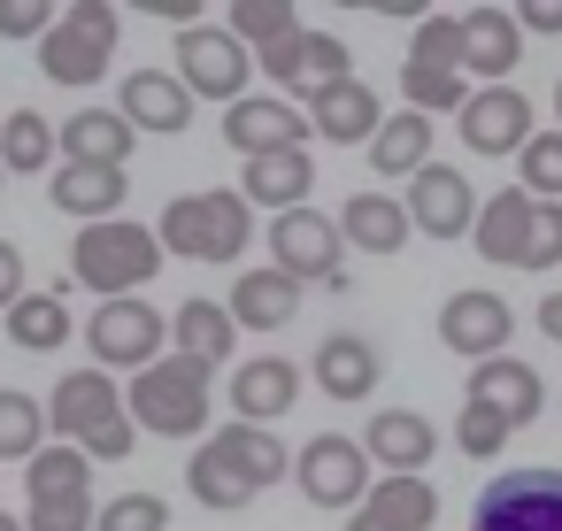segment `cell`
Returning a JSON list of instances; mask_svg holds the SVG:
<instances>
[{
    "label": "cell",
    "instance_id": "1",
    "mask_svg": "<svg viewBox=\"0 0 562 531\" xmlns=\"http://www.w3.org/2000/svg\"><path fill=\"white\" fill-rule=\"evenodd\" d=\"M155 270H162V239H155L147 224L109 216V224H86V231L70 239V278H78L86 293H101V301H132V293H147Z\"/></svg>",
    "mask_w": 562,
    "mask_h": 531
},
{
    "label": "cell",
    "instance_id": "42",
    "mask_svg": "<svg viewBox=\"0 0 562 531\" xmlns=\"http://www.w3.org/2000/svg\"><path fill=\"white\" fill-rule=\"evenodd\" d=\"M454 447H462L470 462H493V454L508 447V423H501L485 400H462V408H454Z\"/></svg>",
    "mask_w": 562,
    "mask_h": 531
},
{
    "label": "cell",
    "instance_id": "16",
    "mask_svg": "<svg viewBox=\"0 0 562 531\" xmlns=\"http://www.w3.org/2000/svg\"><path fill=\"white\" fill-rule=\"evenodd\" d=\"M224 139H232L239 162H247V155H270V147H301V139H308V116H301L293 101H278V93H239V101L224 109Z\"/></svg>",
    "mask_w": 562,
    "mask_h": 531
},
{
    "label": "cell",
    "instance_id": "11",
    "mask_svg": "<svg viewBox=\"0 0 562 531\" xmlns=\"http://www.w3.org/2000/svg\"><path fill=\"white\" fill-rule=\"evenodd\" d=\"M401 208H408V231H431V239H462V231L477 224V193H470V178L447 170V162H424V170L408 178Z\"/></svg>",
    "mask_w": 562,
    "mask_h": 531
},
{
    "label": "cell",
    "instance_id": "40",
    "mask_svg": "<svg viewBox=\"0 0 562 531\" xmlns=\"http://www.w3.org/2000/svg\"><path fill=\"white\" fill-rule=\"evenodd\" d=\"M339 78H347V39L301 32V78H293V93H324V86H339Z\"/></svg>",
    "mask_w": 562,
    "mask_h": 531
},
{
    "label": "cell",
    "instance_id": "47",
    "mask_svg": "<svg viewBox=\"0 0 562 531\" xmlns=\"http://www.w3.org/2000/svg\"><path fill=\"white\" fill-rule=\"evenodd\" d=\"M78 454H86V462H124V454H132V416L101 423V431H93V439H86Z\"/></svg>",
    "mask_w": 562,
    "mask_h": 531
},
{
    "label": "cell",
    "instance_id": "6",
    "mask_svg": "<svg viewBox=\"0 0 562 531\" xmlns=\"http://www.w3.org/2000/svg\"><path fill=\"white\" fill-rule=\"evenodd\" d=\"M162 339H170V316H155L147 293H132V301H101L93 324H86L93 370H147V362H162Z\"/></svg>",
    "mask_w": 562,
    "mask_h": 531
},
{
    "label": "cell",
    "instance_id": "9",
    "mask_svg": "<svg viewBox=\"0 0 562 531\" xmlns=\"http://www.w3.org/2000/svg\"><path fill=\"white\" fill-rule=\"evenodd\" d=\"M247 70H255V55H247L232 32H209V24L178 32V86H186V93L232 109V101L247 93Z\"/></svg>",
    "mask_w": 562,
    "mask_h": 531
},
{
    "label": "cell",
    "instance_id": "7",
    "mask_svg": "<svg viewBox=\"0 0 562 531\" xmlns=\"http://www.w3.org/2000/svg\"><path fill=\"white\" fill-rule=\"evenodd\" d=\"M470 531H562V470H508L477 493Z\"/></svg>",
    "mask_w": 562,
    "mask_h": 531
},
{
    "label": "cell",
    "instance_id": "5",
    "mask_svg": "<svg viewBox=\"0 0 562 531\" xmlns=\"http://www.w3.org/2000/svg\"><path fill=\"white\" fill-rule=\"evenodd\" d=\"M270 270H285L293 285H324V293H339V285H347V239H339V224L316 216V208H285V216H270Z\"/></svg>",
    "mask_w": 562,
    "mask_h": 531
},
{
    "label": "cell",
    "instance_id": "37",
    "mask_svg": "<svg viewBox=\"0 0 562 531\" xmlns=\"http://www.w3.org/2000/svg\"><path fill=\"white\" fill-rule=\"evenodd\" d=\"M55 162V124L40 109H16L0 124V170H47Z\"/></svg>",
    "mask_w": 562,
    "mask_h": 531
},
{
    "label": "cell",
    "instance_id": "21",
    "mask_svg": "<svg viewBox=\"0 0 562 531\" xmlns=\"http://www.w3.org/2000/svg\"><path fill=\"white\" fill-rule=\"evenodd\" d=\"M301 400V370L285 354H262V362H239L232 370V423H278L285 408Z\"/></svg>",
    "mask_w": 562,
    "mask_h": 531
},
{
    "label": "cell",
    "instance_id": "45",
    "mask_svg": "<svg viewBox=\"0 0 562 531\" xmlns=\"http://www.w3.org/2000/svg\"><path fill=\"white\" fill-rule=\"evenodd\" d=\"M524 270H562V201H539V224H531V255Z\"/></svg>",
    "mask_w": 562,
    "mask_h": 531
},
{
    "label": "cell",
    "instance_id": "2",
    "mask_svg": "<svg viewBox=\"0 0 562 531\" xmlns=\"http://www.w3.org/2000/svg\"><path fill=\"white\" fill-rule=\"evenodd\" d=\"M162 255H186V262H239L247 255V239H255V216H247V201L239 193H178L170 208H162Z\"/></svg>",
    "mask_w": 562,
    "mask_h": 531
},
{
    "label": "cell",
    "instance_id": "29",
    "mask_svg": "<svg viewBox=\"0 0 562 531\" xmlns=\"http://www.w3.org/2000/svg\"><path fill=\"white\" fill-rule=\"evenodd\" d=\"M424 162H431V116L401 109V116H385V124L370 132V170H378V178H416Z\"/></svg>",
    "mask_w": 562,
    "mask_h": 531
},
{
    "label": "cell",
    "instance_id": "44",
    "mask_svg": "<svg viewBox=\"0 0 562 531\" xmlns=\"http://www.w3.org/2000/svg\"><path fill=\"white\" fill-rule=\"evenodd\" d=\"M24 531H93V493H78V500H32Z\"/></svg>",
    "mask_w": 562,
    "mask_h": 531
},
{
    "label": "cell",
    "instance_id": "8",
    "mask_svg": "<svg viewBox=\"0 0 562 531\" xmlns=\"http://www.w3.org/2000/svg\"><path fill=\"white\" fill-rule=\"evenodd\" d=\"M293 477H301V493H308L316 508H362V493H370V454H362V439L316 431V439L293 454Z\"/></svg>",
    "mask_w": 562,
    "mask_h": 531
},
{
    "label": "cell",
    "instance_id": "53",
    "mask_svg": "<svg viewBox=\"0 0 562 531\" xmlns=\"http://www.w3.org/2000/svg\"><path fill=\"white\" fill-rule=\"evenodd\" d=\"M554 116H562V86H554Z\"/></svg>",
    "mask_w": 562,
    "mask_h": 531
},
{
    "label": "cell",
    "instance_id": "48",
    "mask_svg": "<svg viewBox=\"0 0 562 531\" xmlns=\"http://www.w3.org/2000/svg\"><path fill=\"white\" fill-rule=\"evenodd\" d=\"M16 301H24V255H16L9 239H0V316H9Z\"/></svg>",
    "mask_w": 562,
    "mask_h": 531
},
{
    "label": "cell",
    "instance_id": "26",
    "mask_svg": "<svg viewBox=\"0 0 562 531\" xmlns=\"http://www.w3.org/2000/svg\"><path fill=\"white\" fill-rule=\"evenodd\" d=\"M316 385H324V400H370L378 393V347L362 331H331L316 347Z\"/></svg>",
    "mask_w": 562,
    "mask_h": 531
},
{
    "label": "cell",
    "instance_id": "52",
    "mask_svg": "<svg viewBox=\"0 0 562 531\" xmlns=\"http://www.w3.org/2000/svg\"><path fill=\"white\" fill-rule=\"evenodd\" d=\"M0 531H24V523H16V516H9V508H0Z\"/></svg>",
    "mask_w": 562,
    "mask_h": 531
},
{
    "label": "cell",
    "instance_id": "33",
    "mask_svg": "<svg viewBox=\"0 0 562 531\" xmlns=\"http://www.w3.org/2000/svg\"><path fill=\"white\" fill-rule=\"evenodd\" d=\"M232 39L247 47V55H270V47H285V39H301V16L285 9V0H232Z\"/></svg>",
    "mask_w": 562,
    "mask_h": 531
},
{
    "label": "cell",
    "instance_id": "35",
    "mask_svg": "<svg viewBox=\"0 0 562 531\" xmlns=\"http://www.w3.org/2000/svg\"><path fill=\"white\" fill-rule=\"evenodd\" d=\"M9 339L32 347V354L63 347V339H70V301H63V293H24V301L9 308Z\"/></svg>",
    "mask_w": 562,
    "mask_h": 531
},
{
    "label": "cell",
    "instance_id": "28",
    "mask_svg": "<svg viewBox=\"0 0 562 531\" xmlns=\"http://www.w3.org/2000/svg\"><path fill=\"white\" fill-rule=\"evenodd\" d=\"M55 208H63V216H86V224H109V216L124 208V170L55 162Z\"/></svg>",
    "mask_w": 562,
    "mask_h": 531
},
{
    "label": "cell",
    "instance_id": "32",
    "mask_svg": "<svg viewBox=\"0 0 562 531\" xmlns=\"http://www.w3.org/2000/svg\"><path fill=\"white\" fill-rule=\"evenodd\" d=\"M24 485H32V500H78V493H93V462L55 439V447H40L24 462Z\"/></svg>",
    "mask_w": 562,
    "mask_h": 531
},
{
    "label": "cell",
    "instance_id": "10",
    "mask_svg": "<svg viewBox=\"0 0 562 531\" xmlns=\"http://www.w3.org/2000/svg\"><path fill=\"white\" fill-rule=\"evenodd\" d=\"M454 124H462V147L470 155H524V139H531V101L516 93V86H477L462 109H454Z\"/></svg>",
    "mask_w": 562,
    "mask_h": 531
},
{
    "label": "cell",
    "instance_id": "43",
    "mask_svg": "<svg viewBox=\"0 0 562 531\" xmlns=\"http://www.w3.org/2000/svg\"><path fill=\"white\" fill-rule=\"evenodd\" d=\"M162 523H170V508L155 493H116L109 508H93V531H162Z\"/></svg>",
    "mask_w": 562,
    "mask_h": 531
},
{
    "label": "cell",
    "instance_id": "4",
    "mask_svg": "<svg viewBox=\"0 0 562 531\" xmlns=\"http://www.w3.org/2000/svg\"><path fill=\"white\" fill-rule=\"evenodd\" d=\"M116 9H101V0H78V9H63L55 24H47V39H40V70L55 78V86H93V78H109V63H116Z\"/></svg>",
    "mask_w": 562,
    "mask_h": 531
},
{
    "label": "cell",
    "instance_id": "25",
    "mask_svg": "<svg viewBox=\"0 0 562 531\" xmlns=\"http://www.w3.org/2000/svg\"><path fill=\"white\" fill-rule=\"evenodd\" d=\"M293 308H301V285L285 270H247V278H232V301H224V316L239 331H285Z\"/></svg>",
    "mask_w": 562,
    "mask_h": 531
},
{
    "label": "cell",
    "instance_id": "18",
    "mask_svg": "<svg viewBox=\"0 0 562 531\" xmlns=\"http://www.w3.org/2000/svg\"><path fill=\"white\" fill-rule=\"evenodd\" d=\"M531 224H539V201L531 193H493L485 208H477V224H470V247L493 262V270H524V255H531Z\"/></svg>",
    "mask_w": 562,
    "mask_h": 531
},
{
    "label": "cell",
    "instance_id": "19",
    "mask_svg": "<svg viewBox=\"0 0 562 531\" xmlns=\"http://www.w3.org/2000/svg\"><path fill=\"white\" fill-rule=\"evenodd\" d=\"M431 447H439V431H431V416H416V408H378L370 431H362V454H370V470L385 462V477H424Z\"/></svg>",
    "mask_w": 562,
    "mask_h": 531
},
{
    "label": "cell",
    "instance_id": "46",
    "mask_svg": "<svg viewBox=\"0 0 562 531\" xmlns=\"http://www.w3.org/2000/svg\"><path fill=\"white\" fill-rule=\"evenodd\" d=\"M63 9H47V0H0V39H47Z\"/></svg>",
    "mask_w": 562,
    "mask_h": 531
},
{
    "label": "cell",
    "instance_id": "36",
    "mask_svg": "<svg viewBox=\"0 0 562 531\" xmlns=\"http://www.w3.org/2000/svg\"><path fill=\"white\" fill-rule=\"evenodd\" d=\"M186 485H193V500H201V508H247V500H255V485L239 477V462H232V454H216L209 439H201V454L186 462Z\"/></svg>",
    "mask_w": 562,
    "mask_h": 531
},
{
    "label": "cell",
    "instance_id": "50",
    "mask_svg": "<svg viewBox=\"0 0 562 531\" xmlns=\"http://www.w3.org/2000/svg\"><path fill=\"white\" fill-rule=\"evenodd\" d=\"M516 32H562V0H524V9H516Z\"/></svg>",
    "mask_w": 562,
    "mask_h": 531
},
{
    "label": "cell",
    "instance_id": "51",
    "mask_svg": "<svg viewBox=\"0 0 562 531\" xmlns=\"http://www.w3.org/2000/svg\"><path fill=\"white\" fill-rule=\"evenodd\" d=\"M539 331L562 347V293H547V301H539Z\"/></svg>",
    "mask_w": 562,
    "mask_h": 531
},
{
    "label": "cell",
    "instance_id": "34",
    "mask_svg": "<svg viewBox=\"0 0 562 531\" xmlns=\"http://www.w3.org/2000/svg\"><path fill=\"white\" fill-rule=\"evenodd\" d=\"M47 447V400L0 385V462H32Z\"/></svg>",
    "mask_w": 562,
    "mask_h": 531
},
{
    "label": "cell",
    "instance_id": "31",
    "mask_svg": "<svg viewBox=\"0 0 562 531\" xmlns=\"http://www.w3.org/2000/svg\"><path fill=\"white\" fill-rule=\"evenodd\" d=\"M209 447L216 454H232L239 462V477L262 493V485H278V477H293V454L262 431V423H224V431H209Z\"/></svg>",
    "mask_w": 562,
    "mask_h": 531
},
{
    "label": "cell",
    "instance_id": "30",
    "mask_svg": "<svg viewBox=\"0 0 562 531\" xmlns=\"http://www.w3.org/2000/svg\"><path fill=\"white\" fill-rule=\"evenodd\" d=\"M170 339H178V354H186V362H201V370H216V362L232 354V339H239V324L224 316V301H186V308L170 316Z\"/></svg>",
    "mask_w": 562,
    "mask_h": 531
},
{
    "label": "cell",
    "instance_id": "15",
    "mask_svg": "<svg viewBox=\"0 0 562 531\" xmlns=\"http://www.w3.org/2000/svg\"><path fill=\"white\" fill-rule=\"evenodd\" d=\"M516 55H524V32H516L508 9H470V16H462V55H454L462 78L508 86V78H516Z\"/></svg>",
    "mask_w": 562,
    "mask_h": 531
},
{
    "label": "cell",
    "instance_id": "54",
    "mask_svg": "<svg viewBox=\"0 0 562 531\" xmlns=\"http://www.w3.org/2000/svg\"><path fill=\"white\" fill-rule=\"evenodd\" d=\"M0 178H9V170H0Z\"/></svg>",
    "mask_w": 562,
    "mask_h": 531
},
{
    "label": "cell",
    "instance_id": "3",
    "mask_svg": "<svg viewBox=\"0 0 562 531\" xmlns=\"http://www.w3.org/2000/svg\"><path fill=\"white\" fill-rule=\"evenodd\" d=\"M124 416H132V431L193 439V431L209 423V370H201V362H186V354L147 362V370L132 377V393H124Z\"/></svg>",
    "mask_w": 562,
    "mask_h": 531
},
{
    "label": "cell",
    "instance_id": "24",
    "mask_svg": "<svg viewBox=\"0 0 562 531\" xmlns=\"http://www.w3.org/2000/svg\"><path fill=\"white\" fill-rule=\"evenodd\" d=\"M431 516H439L431 477H385V485H370V493H362V508H355V523H347V531H424Z\"/></svg>",
    "mask_w": 562,
    "mask_h": 531
},
{
    "label": "cell",
    "instance_id": "20",
    "mask_svg": "<svg viewBox=\"0 0 562 531\" xmlns=\"http://www.w3.org/2000/svg\"><path fill=\"white\" fill-rule=\"evenodd\" d=\"M116 116L132 132H186L193 124V93L178 86V70H132L116 86Z\"/></svg>",
    "mask_w": 562,
    "mask_h": 531
},
{
    "label": "cell",
    "instance_id": "23",
    "mask_svg": "<svg viewBox=\"0 0 562 531\" xmlns=\"http://www.w3.org/2000/svg\"><path fill=\"white\" fill-rule=\"evenodd\" d=\"M139 147V132L116 116V109H78L63 132H55V155L63 162H101V170H124Z\"/></svg>",
    "mask_w": 562,
    "mask_h": 531
},
{
    "label": "cell",
    "instance_id": "39",
    "mask_svg": "<svg viewBox=\"0 0 562 531\" xmlns=\"http://www.w3.org/2000/svg\"><path fill=\"white\" fill-rule=\"evenodd\" d=\"M401 93H408L416 116H439V109H462L470 101L462 70H424V63H401Z\"/></svg>",
    "mask_w": 562,
    "mask_h": 531
},
{
    "label": "cell",
    "instance_id": "41",
    "mask_svg": "<svg viewBox=\"0 0 562 531\" xmlns=\"http://www.w3.org/2000/svg\"><path fill=\"white\" fill-rule=\"evenodd\" d=\"M454 55H462V16H416V32H408V63H424V70H454Z\"/></svg>",
    "mask_w": 562,
    "mask_h": 531
},
{
    "label": "cell",
    "instance_id": "49",
    "mask_svg": "<svg viewBox=\"0 0 562 531\" xmlns=\"http://www.w3.org/2000/svg\"><path fill=\"white\" fill-rule=\"evenodd\" d=\"M262 78L293 93V78H301V39H285V47H270V55H262Z\"/></svg>",
    "mask_w": 562,
    "mask_h": 531
},
{
    "label": "cell",
    "instance_id": "22",
    "mask_svg": "<svg viewBox=\"0 0 562 531\" xmlns=\"http://www.w3.org/2000/svg\"><path fill=\"white\" fill-rule=\"evenodd\" d=\"M470 400H485L508 431H524L531 416H539V400H547V385H539V370L531 362H516V354H493V362H470Z\"/></svg>",
    "mask_w": 562,
    "mask_h": 531
},
{
    "label": "cell",
    "instance_id": "27",
    "mask_svg": "<svg viewBox=\"0 0 562 531\" xmlns=\"http://www.w3.org/2000/svg\"><path fill=\"white\" fill-rule=\"evenodd\" d=\"M331 224H339V239L362 247V255H401V247H408V208H401L393 193H355Z\"/></svg>",
    "mask_w": 562,
    "mask_h": 531
},
{
    "label": "cell",
    "instance_id": "14",
    "mask_svg": "<svg viewBox=\"0 0 562 531\" xmlns=\"http://www.w3.org/2000/svg\"><path fill=\"white\" fill-rule=\"evenodd\" d=\"M124 416V393H116V377L109 370H70L63 385H55V400H47V431H63V447H86L101 423H116Z\"/></svg>",
    "mask_w": 562,
    "mask_h": 531
},
{
    "label": "cell",
    "instance_id": "12",
    "mask_svg": "<svg viewBox=\"0 0 562 531\" xmlns=\"http://www.w3.org/2000/svg\"><path fill=\"white\" fill-rule=\"evenodd\" d=\"M508 331H516V308H508L501 293H485V285H462V293H447V308H439V339H447L454 354H470V362L508 354Z\"/></svg>",
    "mask_w": 562,
    "mask_h": 531
},
{
    "label": "cell",
    "instance_id": "38",
    "mask_svg": "<svg viewBox=\"0 0 562 531\" xmlns=\"http://www.w3.org/2000/svg\"><path fill=\"white\" fill-rule=\"evenodd\" d=\"M516 193L531 201H562V132H531L516 155Z\"/></svg>",
    "mask_w": 562,
    "mask_h": 531
},
{
    "label": "cell",
    "instance_id": "17",
    "mask_svg": "<svg viewBox=\"0 0 562 531\" xmlns=\"http://www.w3.org/2000/svg\"><path fill=\"white\" fill-rule=\"evenodd\" d=\"M308 132H324L331 147H370V132L385 124V101L362 86V78H339V86H324V93H308Z\"/></svg>",
    "mask_w": 562,
    "mask_h": 531
},
{
    "label": "cell",
    "instance_id": "13",
    "mask_svg": "<svg viewBox=\"0 0 562 531\" xmlns=\"http://www.w3.org/2000/svg\"><path fill=\"white\" fill-rule=\"evenodd\" d=\"M308 185H316V155L308 147H270V155H247L239 162V201L247 208H308Z\"/></svg>",
    "mask_w": 562,
    "mask_h": 531
}]
</instances>
